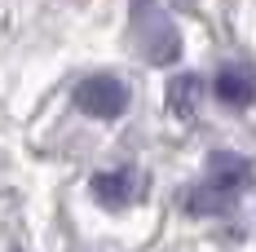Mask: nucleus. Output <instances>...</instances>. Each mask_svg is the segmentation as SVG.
<instances>
[{"mask_svg":"<svg viewBox=\"0 0 256 252\" xmlns=\"http://www.w3.org/2000/svg\"><path fill=\"white\" fill-rule=\"evenodd\" d=\"M132 36H137V45H142V53L150 62H172V58H181L177 27L168 23V14L154 0H132Z\"/></svg>","mask_w":256,"mask_h":252,"instance_id":"nucleus-1","label":"nucleus"},{"mask_svg":"<svg viewBox=\"0 0 256 252\" xmlns=\"http://www.w3.org/2000/svg\"><path fill=\"white\" fill-rule=\"evenodd\" d=\"M76 106L93 120H120L128 111V89L115 76H88L76 89Z\"/></svg>","mask_w":256,"mask_h":252,"instance_id":"nucleus-2","label":"nucleus"},{"mask_svg":"<svg viewBox=\"0 0 256 252\" xmlns=\"http://www.w3.org/2000/svg\"><path fill=\"white\" fill-rule=\"evenodd\" d=\"M204 186H212V190L226 195V199H238V195L252 186V164H248L243 155H234V151H216L208 159V181Z\"/></svg>","mask_w":256,"mask_h":252,"instance_id":"nucleus-3","label":"nucleus"},{"mask_svg":"<svg viewBox=\"0 0 256 252\" xmlns=\"http://www.w3.org/2000/svg\"><path fill=\"white\" fill-rule=\"evenodd\" d=\"M212 93H216V102H226V106H248V102L256 98V76L243 67V62L221 67L216 80H212Z\"/></svg>","mask_w":256,"mask_h":252,"instance_id":"nucleus-4","label":"nucleus"},{"mask_svg":"<svg viewBox=\"0 0 256 252\" xmlns=\"http://www.w3.org/2000/svg\"><path fill=\"white\" fill-rule=\"evenodd\" d=\"M132 173H98L93 177V195H98V203H106V208H124L128 199H132Z\"/></svg>","mask_w":256,"mask_h":252,"instance_id":"nucleus-5","label":"nucleus"},{"mask_svg":"<svg viewBox=\"0 0 256 252\" xmlns=\"http://www.w3.org/2000/svg\"><path fill=\"white\" fill-rule=\"evenodd\" d=\"M199 76H177L172 80V93H168V102H172V111L177 115H194V106H199Z\"/></svg>","mask_w":256,"mask_h":252,"instance_id":"nucleus-6","label":"nucleus"},{"mask_svg":"<svg viewBox=\"0 0 256 252\" xmlns=\"http://www.w3.org/2000/svg\"><path fill=\"white\" fill-rule=\"evenodd\" d=\"M234 199H226V195H216L212 186H194L190 190V199H186V208L190 212H199V217H216V212H226Z\"/></svg>","mask_w":256,"mask_h":252,"instance_id":"nucleus-7","label":"nucleus"}]
</instances>
